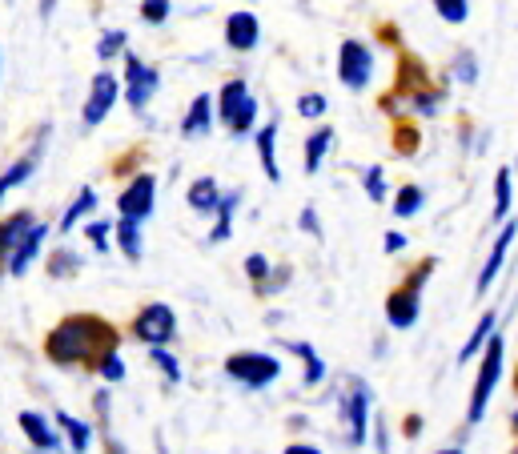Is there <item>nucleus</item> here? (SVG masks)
Segmentation results:
<instances>
[{
  "mask_svg": "<svg viewBox=\"0 0 518 454\" xmlns=\"http://www.w3.org/2000/svg\"><path fill=\"white\" fill-rule=\"evenodd\" d=\"M117 350V330L97 314H69L45 338V358L53 366H97Z\"/></svg>",
  "mask_w": 518,
  "mask_h": 454,
  "instance_id": "1",
  "label": "nucleus"
},
{
  "mask_svg": "<svg viewBox=\"0 0 518 454\" xmlns=\"http://www.w3.org/2000/svg\"><path fill=\"white\" fill-rule=\"evenodd\" d=\"M478 358H482V366H478V378H474V390H470L466 426H478V422L486 418L490 394H494V386H498V378H502V362H506V342H502V334H494Z\"/></svg>",
  "mask_w": 518,
  "mask_h": 454,
  "instance_id": "2",
  "label": "nucleus"
},
{
  "mask_svg": "<svg viewBox=\"0 0 518 454\" xmlns=\"http://www.w3.org/2000/svg\"><path fill=\"white\" fill-rule=\"evenodd\" d=\"M213 109H217L221 125H225L233 137H249V133L257 129V101H253V93H249V85H245L241 77H233V81L221 85Z\"/></svg>",
  "mask_w": 518,
  "mask_h": 454,
  "instance_id": "3",
  "label": "nucleus"
},
{
  "mask_svg": "<svg viewBox=\"0 0 518 454\" xmlns=\"http://www.w3.org/2000/svg\"><path fill=\"white\" fill-rule=\"evenodd\" d=\"M225 374L233 382H241L245 390H266L282 378V362L266 350H237L225 358Z\"/></svg>",
  "mask_w": 518,
  "mask_h": 454,
  "instance_id": "4",
  "label": "nucleus"
},
{
  "mask_svg": "<svg viewBox=\"0 0 518 454\" xmlns=\"http://www.w3.org/2000/svg\"><path fill=\"white\" fill-rule=\"evenodd\" d=\"M129 334H133L137 342H145L149 350L169 346V342H173V334H177V314H173V306H165V302H149V306H141V310H137V318L129 322Z\"/></svg>",
  "mask_w": 518,
  "mask_h": 454,
  "instance_id": "5",
  "label": "nucleus"
},
{
  "mask_svg": "<svg viewBox=\"0 0 518 454\" xmlns=\"http://www.w3.org/2000/svg\"><path fill=\"white\" fill-rule=\"evenodd\" d=\"M342 422H346V442L366 446V434H370V386H366V378H346Z\"/></svg>",
  "mask_w": 518,
  "mask_h": 454,
  "instance_id": "6",
  "label": "nucleus"
},
{
  "mask_svg": "<svg viewBox=\"0 0 518 454\" xmlns=\"http://www.w3.org/2000/svg\"><path fill=\"white\" fill-rule=\"evenodd\" d=\"M338 81L350 89V93H366L370 81H374V53L366 41H342L338 49Z\"/></svg>",
  "mask_w": 518,
  "mask_h": 454,
  "instance_id": "7",
  "label": "nucleus"
},
{
  "mask_svg": "<svg viewBox=\"0 0 518 454\" xmlns=\"http://www.w3.org/2000/svg\"><path fill=\"white\" fill-rule=\"evenodd\" d=\"M153 205H157V177H153V173H137V177L121 189V197H117L121 217H125V221H137V225L153 213Z\"/></svg>",
  "mask_w": 518,
  "mask_h": 454,
  "instance_id": "8",
  "label": "nucleus"
},
{
  "mask_svg": "<svg viewBox=\"0 0 518 454\" xmlns=\"http://www.w3.org/2000/svg\"><path fill=\"white\" fill-rule=\"evenodd\" d=\"M157 89H161V73L153 65H145L137 53L125 49V93H129V105L133 109H145Z\"/></svg>",
  "mask_w": 518,
  "mask_h": 454,
  "instance_id": "9",
  "label": "nucleus"
},
{
  "mask_svg": "<svg viewBox=\"0 0 518 454\" xmlns=\"http://www.w3.org/2000/svg\"><path fill=\"white\" fill-rule=\"evenodd\" d=\"M117 77L113 73H97L93 77V85H89V101H85V109H81V121H85V129H97L105 117H109V109L117 105Z\"/></svg>",
  "mask_w": 518,
  "mask_h": 454,
  "instance_id": "10",
  "label": "nucleus"
},
{
  "mask_svg": "<svg viewBox=\"0 0 518 454\" xmlns=\"http://www.w3.org/2000/svg\"><path fill=\"white\" fill-rule=\"evenodd\" d=\"M225 45L233 53H253L262 45V21H257L249 9H237L225 17Z\"/></svg>",
  "mask_w": 518,
  "mask_h": 454,
  "instance_id": "11",
  "label": "nucleus"
},
{
  "mask_svg": "<svg viewBox=\"0 0 518 454\" xmlns=\"http://www.w3.org/2000/svg\"><path fill=\"white\" fill-rule=\"evenodd\" d=\"M514 238H518V217L514 221H506L502 230H498V238H494V246H490V254H486V266H482V274H478V298L494 286V278H498V270H502V262H506V254H510V246H514Z\"/></svg>",
  "mask_w": 518,
  "mask_h": 454,
  "instance_id": "12",
  "label": "nucleus"
},
{
  "mask_svg": "<svg viewBox=\"0 0 518 454\" xmlns=\"http://www.w3.org/2000/svg\"><path fill=\"white\" fill-rule=\"evenodd\" d=\"M418 318H422V294H414V290H406V286H394V290L386 294V322H390L394 330H410Z\"/></svg>",
  "mask_w": 518,
  "mask_h": 454,
  "instance_id": "13",
  "label": "nucleus"
},
{
  "mask_svg": "<svg viewBox=\"0 0 518 454\" xmlns=\"http://www.w3.org/2000/svg\"><path fill=\"white\" fill-rule=\"evenodd\" d=\"M37 225V217L29 213V209H21V213H13V217H5L0 221V270H9V258H13V250L21 246V238Z\"/></svg>",
  "mask_w": 518,
  "mask_h": 454,
  "instance_id": "14",
  "label": "nucleus"
},
{
  "mask_svg": "<svg viewBox=\"0 0 518 454\" xmlns=\"http://www.w3.org/2000/svg\"><path fill=\"white\" fill-rule=\"evenodd\" d=\"M45 238H49V225H41V221H37L33 230L21 238V246L13 250V258H9V274H13V278H25V274H29V266L41 258V246H45Z\"/></svg>",
  "mask_w": 518,
  "mask_h": 454,
  "instance_id": "15",
  "label": "nucleus"
},
{
  "mask_svg": "<svg viewBox=\"0 0 518 454\" xmlns=\"http://www.w3.org/2000/svg\"><path fill=\"white\" fill-rule=\"evenodd\" d=\"M21 430H25V438L41 450V454H53V450H61V434L49 426V418L45 414H37V410H21Z\"/></svg>",
  "mask_w": 518,
  "mask_h": 454,
  "instance_id": "16",
  "label": "nucleus"
},
{
  "mask_svg": "<svg viewBox=\"0 0 518 454\" xmlns=\"http://www.w3.org/2000/svg\"><path fill=\"white\" fill-rule=\"evenodd\" d=\"M253 145H257V161H262V173L278 185V181H282V169H278V121H266L262 129H257Z\"/></svg>",
  "mask_w": 518,
  "mask_h": 454,
  "instance_id": "17",
  "label": "nucleus"
},
{
  "mask_svg": "<svg viewBox=\"0 0 518 454\" xmlns=\"http://www.w3.org/2000/svg\"><path fill=\"white\" fill-rule=\"evenodd\" d=\"M213 129V97L209 93H197L193 97V105L185 109V117H181V137H205Z\"/></svg>",
  "mask_w": 518,
  "mask_h": 454,
  "instance_id": "18",
  "label": "nucleus"
},
{
  "mask_svg": "<svg viewBox=\"0 0 518 454\" xmlns=\"http://www.w3.org/2000/svg\"><path fill=\"white\" fill-rule=\"evenodd\" d=\"M494 334H498V314H494V310H486V314H482V322L474 326V334L462 342V350H458V362H474V358L486 350V342H490Z\"/></svg>",
  "mask_w": 518,
  "mask_h": 454,
  "instance_id": "19",
  "label": "nucleus"
},
{
  "mask_svg": "<svg viewBox=\"0 0 518 454\" xmlns=\"http://www.w3.org/2000/svg\"><path fill=\"white\" fill-rule=\"evenodd\" d=\"M294 358H302V366H306V374H302V386H322V378H326V362H322V354L310 346V342H282Z\"/></svg>",
  "mask_w": 518,
  "mask_h": 454,
  "instance_id": "20",
  "label": "nucleus"
},
{
  "mask_svg": "<svg viewBox=\"0 0 518 454\" xmlns=\"http://www.w3.org/2000/svg\"><path fill=\"white\" fill-rule=\"evenodd\" d=\"M237 205H241V189L221 193V205H217V225L209 230V242H213V246H221V242H229V238H233V213H237Z\"/></svg>",
  "mask_w": 518,
  "mask_h": 454,
  "instance_id": "21",
  "label": "nucleus"
},
{
  "mask_svg": "<svg viewBox=\"0 0 518 454\" xmlns=\"http://www.w3.org/2000/svg\"><path fill=\"white\" fill-rule=\"evenodd\" d=\"M37 161H41V145H37L33 153H25L17 165H9L5 173H0V201H5V197H9L17 185H25V181L37 173Z\"/></svg>",
  "mask_w": 518,
  "mask_h": 454,
  "instance_id": "22",
  "label": "nucleus"
},
{
  "mask_svg": "<svg viewBox=\"0 0 518 454\" xmlns=\"http://www.w3.org/2000/svg\"><path fill=\"white\" fill-rule=\"evenodd\" d=\"M185 197H189V209H193V213H217V205H221V185H217L213 177H197Z\"/></svg>",
  "mask_w": 518,
  "mask_h": 454,
  "instance_id": "23",
  "label": "nucleus"
},
{
  "mask_svg": "<svg viewBox=\"0 0 518 454\" xmlns=\"http://www.w3.org/2000/svg\"><path fill=\"white\" fill-rule=\"evenodd\" d=\"M57 430L69 438V446H73V454H85L89 446H93V426L89 422H81V418H73V414H57Z\"/></svg>",
  "mask_w": 518,
  "mask_h": 454,
  "instance_id": "24",
  "label": "nucleus"
},
{
  "mask_svg": "<svg viewBox=\"0 0 518 454\" xmlns=\"http://www.w3.org/2000/svg\"><path fill=\"white\" fill-rule=\"evenodd\" d=\"M330 145H334V129H330V125H322V129H314V133L306 137V173H310V177L322 169Z\"/></svg>",
  "mask_w": 518,
  "mask_h": 454,
  "instance_id": "25",
  "label": "nucleus"
},
{
  "mask_svg": "<svg viewBox=\"0 0 518 454\" xmlns=\"http://www.w3.org/2000/svg\"><path fill=\"white\" fill-rule=\"evenodd\" d=\"M93 209H97V189H93V185H85V189H81V193L73 197V205H69L65 213H61V234H69L73 225H77L81 217H89Z\"/></svg>",
  "mask_w": 518,
  "mask_h": 454,
  "instance_id": "26",
  "label": "nucleus"
},
{
  "mask_svg": "<svg viewBox=\"0 0 518 454\" xmlns=\"http://www.w3.org/2000/svg\"><path fill=\"white\" fill-rule=\"evenodd\" d=\"M113 234H117V246H121V254H125L129 262H141V225L121 217V221L113 225Z\"/></svg>",
  "mask_w": 518,
  "mask_h": 454,
  "instance_id": "27",
  "label": "nucleus"
},
{
  "mask_svg": "<svg viewBox=\"0 0 518 454\" xmlns=\"http://www.w3.org/2000/svg\"><path fill=\"white\" fill-rule=\"evenodd\" d=\"M422 205H426V189L422 185H402L394 193V217H414V213H422Z\"/></svg>",
  "mask_w": 518,
  "mask_h": 454,
  "instance_id": "28",
  "label": "nucleus"
},
{
  "mask_svg": "<svg viewBox=\"0 0 518 454\" xmlns=\"http://www.w3.org/2000/svg\"><path fill=\"white\" fill-rule=\"evenodd\" d=\"M478 73H482V69H478V57H474L470 49H458V53L450 57V77H454L458 85H474Z\"/></svg>",
  "mask_w": 518,
  "mask_h": 454,
  "instance_id": "29",
  "label": "nucleus"
},
{
  "mask_svg": "<svg viewBox=\"0 0 518 454\" xmlns=\"http://www.w3.org/2000/svg\"><path fill=\"white\" fill-rule=\"evenodd\" d=\"M510 201H514L510 169H498V173H494V221H506V217H510Z\"/></svg>",
  "mask_w": 518,
  "mask_h": 454,
  "instance_id": "30",
  "label": "nucleus"
},
{
  "mask_svg": "<svg viewBox=\"0 0 518 454\" xmlns=\"http://www.w3.org/2000/svg\"><path fill=\"white\" fill-rule=\"evenodd\" d=\"M362 189H366L370 201L382 205L386 193H390V189H386V169H382V165H366V169H362Z\"/></svg>",
  "mask_w": 518,
  "mask_h": 454,
  "instance_id": "31",
  "label": "nucleus"
},
{
  "mask_svg": "<svg viewBox=\"0 0 518 454\" xmlns=\"http://www.w3.org/2000/svg\"><path fill=\"white\" fill-rule=\"evenodd\" d=\"M430 5L438 9V17H442L446 25H462V21L470 17V0H430Z\"/></svg>",
  "mask_w": 518,
  "mask_h": 454,
  "instance_id": "32",
  "label": "nucleus"
},
{
  "mask_svg": "<svg viewBox=\"0 0 518 454\" xmlns=\"http://www.w3.org/2000/svg\"><path fill=\"white\" fill-rule=\"evenodd\" d=\"M270 274H274V266H270V258H266V254H249V258H245V278H249L257 290H262V286L270 282Z\"/></svg>",
  "mask_w": 518,
  "mask_h": 454,
  "instance_id": "33",
  "label": "nucleus"
},
{
  "mask_svg": "<svg viewBox=\"0 0 518 454\" xmlns=\"http://www.w3.org/2000/svg\"><path fill=\"white\" fill-rule=\"evenodd\" d=\"M326 109H330L326 93H302V97H298V117H306V121H322Z\"/></svg>",
  "mask_w": 518,
  "mask_h": 454,
  "instance_id": "34",
  "label": "nucleus"
},
{
  "mask_svg": "<svg viewBox=\"0 0 518 454\" xmlns=\"http://www.w3.org/2000/svg\"><path fill=\"white\" fill-rule=\"evenodd\" d=\"M125 41H129V37H125L121 29H109V33L97 41V57H101V61H113V57H121V53H125Z\"/></svg>",
  "mask_w": 518,
  "mask_h": 454,
  "instance_id": "35",
  "label": "nucleus"
},
{
  "mask_svg": "<svg viewBox=\"0 0 518 454\" xmlns=\"http://www.w3.org/2000/svg\"><path fill=\"white\" fill-rule=\"evenodd\" d=\"M149 362H153V366H157V370H161V374H165L169 382H181V362H177V358H173V354H169L165 346L149 350Z\"/></svg>",
  "mask_w": 518,
  "mask_h": 454,
  "instance_id": "36",
  "label": "nucleus"
},
{
  "mask_svg": "<svg viewBox=\"0 0 518 454\" xmlns=\"http://www.w3.org/2000/svg\"><path fill=\"white\" fill-rule=\"evenodd\" d=\"M169 0H141V21L145 25H165L169 21Z\"/></svg>",
  "mask_w": 518,
  "mask_h": 454,
  "instance_id": "37",
  "label": "nucleus"
},
{
  "mask_svg": "<svg viewBox=\"0 0 518 454\" xmlns=\"http://www.w3.org/2000/svg\"><path fill=\"white\" fill-rule=\"evenodd\" d=\"M77 266H81V262H77V254H73V250H57V254L49 258V274H53V278L77 274Z\"/></svg>",
  "mask_w": 518,
  "mask_h": 454,
  "instance_id": "38",
  "label": "nucleus"
},
{
  "mask_svg": "<svg viewBox=\"0 0 518 454\" xmlns=\"http://www.w3.org/2000/svg\"><path fill=\"white\" fill-rule=\"evenodd\" d=\"M93 370H97L105 382H121V378H125V362H121V354H117V350H113V354H105Z\"/></svg>",
  "mask_w": 518,
  "mask_h": 454,
  "instance_id": "39",
  "label": "nucleus"
},
{
  "mask_svg": "<svg viewBox=\"0 0 518 454\" xmlns=\"http://www.w3.org/2000/svg\"><path fill=\"white\" fill-rule=\"evenodd\" d=\"M109 234H113V225H109V221H89V225H85V238L97 246V254H105V250H109Z\"/></svg>",
  "mask_w": 518,
  "mask_h": 454,
  "instance_id": "40",
  "label": "nucleus"
},
{
  "mask_svg": "<svg viewBox=\"0 0 518 454\" xmlns=\"http://www.w3.org/2000/svg\"><path fill=\"white\" fill-rule=\"evenodd\" d=\"M434 266H438V262H434V258H426L418 270H410V274H406V282H402V286H406V290H414V294H422V286H426V278L434 274Z\"/></svg>",
  "mask_w": 518,
  "mask_h": 454,
  "instance_id": "41",
  "label": "nucleus"
},
{
  "mask_svg": "<svg viewBox=\"0 0 518 454\" xmlns=\"http://www.w3.org/2000/svg\"><path fill=\"white\" fill-rule=\"evenodd\" d=\"M298 225H302V230H306L310 238H322V221H318V209H314V205H306V209H302Z\"/></svg>",
  "mask_w": 518,
  "mask_h": 454,
  "instance_id": "42",
  "label": "nucleus"
},
{
  "mask_svg": "<svg viewBox=\"0 0 518 454\" xmlns=\"http://www.w3.org/2000/svg\"><path fill=\"white\" fill-rule=\"evenodd\" d=\"M286 282H290V266H282V270H274L270 274V282L257 290V294H278V290H286Z\"/></svg>",
  "mask_w": 518,
  "mask_h": 454,
  "instance_id": "43",
  "label": "nucleus"
},
{
  "mask_svg": "<svg viewBox=\"0 0 518 454\" xmlns=\"http://www.w3.org/2000/svg\"><path fill=\"white\" fill-rule=\"evenodd\" d=\"M374 442H378V454H390V430H386V418H374Z\"/></svg>",
  "mask_w": 518,
  "mask_h": 454,
  "instance_id": "44",
  "label": "nucleus"
},
{
  "mask_svg": "<svg viewBox=\"0 0 518 454\" xmlns=\"http://www.w3.org/2000/svg\"><path fill=\"white\" fill-rule=\"evenodd\" d=\"M382 250H386V254H402V250H406V234H398V230H390V234L382 238Z\"/></svg>",
  "mask_w": 518,
  "mask_h": 454,
  "instance_id": "45",
  "label": "nucleus"
},
{
  "mask_svg": "<svg viewBox=\"0 0 518 454\" xmlns=\"http://www.w3.org/2000/svg\"><path fill=\"white\" fill-rule=\"evenodd\" d=\"M282 454H322V450H318V446H310V442H290Z\"/></svg>",
  "mask_w": 518,
  "mask_h": 454,
  "instance_id": "46",
  "label": "nucleus"
},
{
  "mask_svg": "<svg viewBox=\"0 0 518 454\" xmlns=\"http://www.w3.org/2000/svg\"><path fill=\"white\" fill-rule=\"evenodd\" d=\"M406 434H422V418H406Z\"/></svg>",
  "mask_w": 518,
  "mask_h": 454,
  "instance_id": "47",
  "label": "nucleus"
},
{
  "mask_svg": "<svg viewBox=\"0 0 518 454\" xmlns=\"http://www.w3.org/2000/svg\"><path fill=\"white\" fill-rule=\"evenodd\" d=\"M53 5H57V0H41V13L49 17V13H53Z\"/></svg>",
  "mask_w": 518,
  "mask_h": 454,
  "instance_id": "48",
  "label": "nucleus"
},
{
  "mask_svg": "<svg viewBox=\"0 0 518 454\" xmlns=\"http://www.w3.org/2000/svg\"><path fill=\"white\" fill-rule=\"evenodd\" d=\"M434 454H462V446H446V450H434Z\"/></svg>",
  "mask_w": 518,
  "mask_h": 454,
  "instance_id": "49",
  "label": "nucleus"
},
{
  "mask_svg": "<svg viewBox=\"0 0 518 454\" xmlns=\"http://www.w3.org/2000/svg\"><path fill=\"white\" fill-rule=\"evenodd\" d=\"M510 426H514V430H518V410H514V418H510Z\"/></svg>",
  "mask_w": 518,
  "mask_h": 454,
  "instance_id": "50",
  "label": "nucleus"
}]
</instances>
